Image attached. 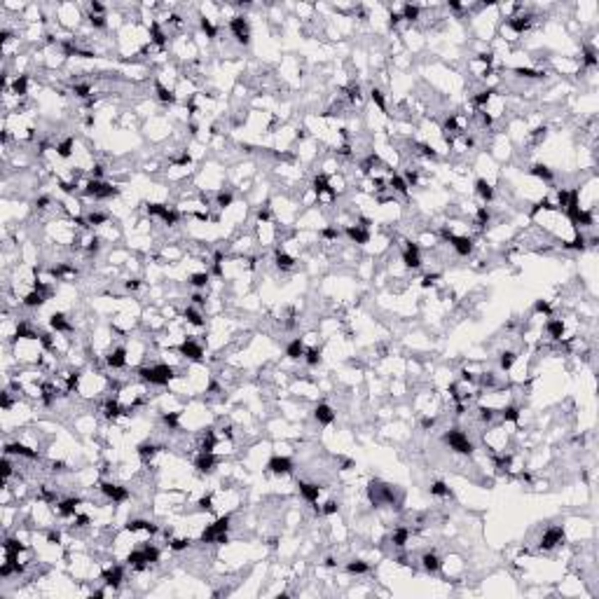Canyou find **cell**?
<instances>
[{"instance_id":"40","label":"cell","mask_w":599,"mask_h":599,"mask_svg":"<svg viewBox=\"0 0 599 599\" xmlns=\"http://www.w3.org/2000/svg\"><path fill=\"white\" fill-rule=\"evenodd\" d=\"M501 419H503V422H517V419H520V407L506 405L501 410Z\"/></svg>"},{"instance_id":"31","label":"cell","mask_w":599,"mask_h":599,"mask_svg":"<svg viewBox=\"0 0 599 599\" xmlns=\"http://www.w3.org/2000/svg\"><path fill=\"white\" fill-rule=\"evenodd\" d=\"M274 262H277V267L284 269V272H288V269L295 267V260H293L286 251H277V253H274Z\"/></svg>"},{"instance_id":"51","label":"cell","mask_w":599,"mask_h":599,"mask_svg":"<svg viewBox=\"0 0 599 599\" xmlns=\"http://www.w3.org/2000/svg\"><path fill=\"white\" fill-rule=\"evenodd\" d=\"M161 422L166 424L171 431H176L178 429V412H166V415L161 417Z\"/></svg>"},{"instance_id":"47","label":"cell","mask_w":599,"mask_h":599,"mask_svg":"<svg viewBox=\"0 0 599 599\" xmlns=\"http://www.w3.org/2000/svg\"><path fill=\"white\" fill-rule=\"evenodd\" d=\"M515 73L520 77H527V80H538V77L546 75L543 70H534V68H515Z\"/></svg>"},{"instance_id":"10","label":"cell","mask_w":599,"mask_h":599,"mask_svg":"<svg viewBox=\"0 0 599 599\" xmlns=\"http://www.w3.org/2000/svg\"><path fill=\"white\" fill-rule=\"evenodd\" d=\"M562 541H564V529L562 527H550V529L541 536V550H553L555 546H560Z\"/></svg>"},{"instance_id":"7","label":"cell","mask_w":599,"mask_h":599,"mask_svg":"<svg viewBox=\"0 0 599 599\" xmlns=\"http://www.w3.org/2000/svg\"><path fill=\"white\" fill-rule=\"evenodd\" d=\"M5 454H7V456H23V459H33V461L40 456L38 449H33V447L23 445V443H19V440H14V443H7V445H5Z\"/></svg>"},{"instance_id":"39","label":"cell","mask_w":599,"mask_h":599,"mask_svg":"<svg viewBox=\"0 0 599 599\" xmlns=\"http://www.w3.org/2000/svg\"><path fill=\"white\" fill-rule=\"evenodd\" d=\"M208 281H211V274H208V272H199V274H192V277H190V286L199 288V291L206 288Z\"/></svg>"},{"instance_id":"15","label":"cell","mask_w":599,"mask_h":599,"mask_svg":"<svg viewBox=\"0 0 599 599\" xmlns=\"http://www.w3.org/2000/svg\"><path fill=\"white\" fill-rule=\"evenodd\" d=\"M300 487V496L302 499L307 501V503H318V496H321V487L318 484H314V482H300L298 484Z\"/></svg>"},{"instance_id":"4","label":"cell","mask_w":599,"mask_h":599,"mask_svg":"<svg viewBox=\"0 0 599 599\" xmlns=\"http://www.w3.org/2000/svg\"><path fill=\"white\" fill-rule=\"evenodd\" d=\"M230 31H232V35L237 38V42H241V45H248V42H251V28H248V19L244 14L232 16Z\"/></svg>"},{"instance_id":"17","label":"cell","mask_w":599,"mask_h":599,"mask_svg":"<svg viewBox=\"0 0 599 599\" xmlns=\"http://www.w3.org/2000/svg\"><path fill=\"white\" fill-rule=\"evenodd\" d=\"M122 581H124V569L122 567H110V569H106L103 571V583L108 585V588H120L122 585Z\"/></svg>"},{"instance_id":"22","label":"cell","mask_w":599,"mask_h":599,"mask_svg":"<svg viewBox=\"0 0 599 599\" xmlns=\"http://www.w3.org/2000/svg\"><path fill=\"white\" fill-rule=\"evenodd\" d=\"M124 529L131 531V534H139V531H148V534H154V531H157V527H154L152 522H148V520H129Z\"/></svg>"},{"instance_id":"1","label":"cell","mask_w":599,"mask_h":599,"mask_svg":"<svg viewBox=\"0 0 599 599\" xmlns=\"http://www.w3.org/2000/svg\"><path fill=\"white\" fill-rule=\"evenodd\" d=\"M139 377L146 382V384L166 386L171 379L176 377V372H173V368L166 365V363H152V365H143V368H139Z\"/></svg>"},{"instance_id":"9","label":"cell","mask_w":599,"mask_h":599,"mask_svg":"<svg viewBox=\"0 0 599 599\" xmlns=\"http://www.w3.org/2000/svg\"><path fill=\"white\" fill-rule=\"evenodd\" d=\"M218 456H215V452H199V456H197V461H194V468L199 470L201 475H208V473H213L215 466H218Z\"/></svg>"},{"instance_id":"46","label":"cell","mask_w":599,"mask_h":599,"mask_svg":"<svg viewBox=\"0 0 599 599\" xmlns=\"http://www.w3.org/2000/svg\"><path fill=\"white\" fill-rule=\"evenodd\" d=\"M199 23H201V31L206 33V38H211V40H213L215 35H218V28H215V26H213V21H211L208 16H201V21H199Z\"/></svg>"},{"instance_id":"58","label":"cell","mask_w":599,"mask_h":599,"mask_svg":"<svg viewBox=\"0 0 599 599\" xmlns=\"http://www.w3.org/2000/svg\"><path fill=\"white\" fill-rule=\"evenodd\" d=\"M422 426H424V429H433V426H436V417H424Z\"/></svg>"},{"instance_id":"6","label":"cell","mask_w":599,"mask_h":599,"mask_svg":"<svg viewBox=\"0 0 599 599\" xmlns=\"http://www.w3.org/2000/svg\"><path fill=\"white\" fill-rule=\"evenodd\" d=\"M148 215H157V218H161V223L169 225V227L178 223V211L169 208L166 204H148Z\"/></svg>"},{"instance_id":"44","label":"cell","mask_w":599,"mask_h":599,"mask_svg":"<svg viewBox=\"0 0 599 599\" xmlns=\"http://www.w3.org/2000/svg\"><path fill=\"white\" fill-rule=\"evenodd\" d=\"M190 543H192L190 538H171L169 548L173 550V553H183V550H187V548H190Z\"/></svg>"},{"instance_id":"13","label":"cell","mask_w":599,"mask_h":599,"mask_svg":"<svg viewBox=\"0 0 599 599\" xmlns=\"http://www.w3.org/2000/svg\"><path fill=\"white\" fill-rule=\"evenodd\" d=\"M80 503H82V499H77V496L56 501V513L61 515V517H75V515H77V506H80Z\"/></svg>"},{"instance_id":"20","label":"cell","mask_w":599,"mask_h":599,"mask_svg":"<svg viewBox=\"0 0 599 599\" xmlns=\"http://www.w3.org/2000/svg\"><path fill=\"white\" fill-rule=\"evenodd\" d=\"M422 567L426 574H438L440 567H443V562H440V557L436 553H424L422 555Z\"/></svg>"},{"instance_id":"23","label":"cell","mask_w":599,"mask_h":599,"mask_svg":"<svg viewBox=\"0 0 599 599\" xmlns=\"http://www.w3.org/2000/svg\"><path fill=\"white\" fill-rule=\"evenodd\" d=\"M304 351H307V346H304V342H302L300 337H295L291 344L286 346V356H288V358H293V361L304 358Z\"/></svg>"},{"instance_id":"59","label":"cell","mask_w":599,"mask_h":599,"mask_svg":"<svg viewBox=\"0 0 599 599\" xmlns=\"http://www.w3.org/2000/svg\"><path fill=\"white\" fill-rule=\"evenodd\" d=\"M136 288H141V281L139 279H129L127 281V291H136Z\"/></svg>"},{"instance_id":"43","label":"cell","mask_w":599,"mask_h":599,"mask_svg":"<svg viewBox=\"0 0 599 599\" xmlns=\"http://www.w3.org/2000/svg\"><path fill=\"white\" fill-rule=\"evenodd\" d=\"M515 361H517V353L515 351H503L501 353V358H499L501 370H510L515 365Z\"/></svg>"},{"instance_id":"29","label":"cell","mask_w":599,"mask_h":599,"mask_svg":"<svg viewBox=\"0 0 599 599\" xmlns=\"http://www.w3.org/2000/svg\"><path fill=\"white\" fill-rule=\"evenodd\" d=\"M407 541H410V529H407V527H398V529L391 534V543L396 548H405Z\"/></svg>"},{"instance_id":"18","label":"cell","mask_w":599,"mask_h":599,"mask_svg":"<svg viewBox=\"0 0 599 599\" xmlns=\"http://www.w3.org/2000/svg\"><path fill=\"white\" fill-rule=\"evenodd\" d=\"M314 417H316V422H318V424H323V426H330V424L335 422V410H332L328 403H318V405H316V410H314Z\"/></svg>"},{"instance_id":"11","label":"cell","mask_w":599,"mask_h":599,"mask_svg":"<svg viewBox=\"0 0 599 599\" xmlns=\"http://www.w3.org/2000/svg\"><path fill=\"white\" fill-rule=\"evenodd\" d=\"M344 234L351 239L353 244H358V246H363V244H368L370 241V232H368L365 225H346Z\"/></svg>"},{"instance_id":"42","label":"cell","mask_w":599,"mask_h":599,"mask_svg":"<svg viewBox=\"0 0 599 599\" xmlns=\"http://www.w3.org/2000/svg\"><path fill=\"white\" fill-rule=\"evenodd\" d=\"M346 571H349V574H368L370 564H365L363 560H353V562L346 564Z\"/></svg>"},{"instance_id":"5","label":"cell","mask_w":599,"mask_h":599,"mask_svg":"<svg viewBox=\"0 0 599 599\" xmlns=\"http://www.w3.org/2000/svg\"><path fill=\"white\" fill-rule=\"evenodd\" d=\"M101 492H103V496H106L108 501H113V503H124V501H129V489L122 487V484H117V482H103L101 484Z\"/></svg>"},{"instance_id":"16","label":"cell","mask_w":599,"mask_h":599,"mask_svg":"<svg viewBox=\"0 0 599 599\" xmlns=\"http://www.w3.org/2000/svg\"><path fill=\"white\" fill-rule=\"evenodd\" d=\"M47 295L49 293H45V291H38V288H33L31 293H26L21 298V304L23 307H28V309H35V307H42L45 304V300H47Z\"/></svg>"},{"instance_id":"28","label":"cell","mask_w":599,"mask_h":599,"mask_svg":"<svg viewBox=\"0 0 599 599\" xmlns=\"http://www.w3.org/2000/svg\"><path fill=\"white\" fill-rule=\"evenodd\" d=\"M154 92H157V99L161 101V103H176V94L171 92L169 87H164L161 82H154Z\"/></svg>"},{"instance_id":"53","label":"cell","mask_w":599,"mask_h":599,"mask_svg":"<svg viewBox=\"0 0 599 599\" xmlns=\"http://www.w3.org/2000/svg\"><path fill=\"white\" fill-rule=\"evenodd\" d=\"M585 241H588V239H585L583 234H576V239H574V241H569V244H564V246H567V248H574V251H583V248H585Z\"/></svg>"},{"instance_id":"33","label":"cell","mask_w":599,"mask_h":599,"mask_svg":"<svg viewBox=\"0 0 599 599\" xmlns=\"http://www.w3.org/2000/svg\"><path fill=\"white\" fill-rule=\"evenodd\" d=\"M431 494L433 496H438V499H452V489L447 487V482H443V480H438V482L431 484Z\"/></svg>"},{"instance_id":"37","label":"cell","mask_w":599,"mask_h":599,"mask_svg":"<svg viewBox=\"0 0 599 599\" xmlns=\"http://www.w3.org/2000/svg\"><path fill=\"white\" fill-rule=\"evenodd\" d=\"M87 227H99V225L108 223V213H101V211H92V213H87Z\"/></svg>"},{"instance_id":"3","label":"cell","mask_w":599,"mask_h":599,"mask_svg":"<svg viewBox=\"0 0 599 599\" xmlns=\"http://www.w3.org/2000/svg\"><path fill=\"white\" fill-rule=\"evenodd\" d=\"M449 445V449H454L456 454H466V456H470L473 454V443H470V438L463 433V431H459V429H449L445 433V438H443Z\"/></svg>"},{"instance_id":"49","label":"cell","mask_w":599,"mask_h":599,"mask_svg":"<svg viewBox=\"0 0 599 599\" xmlns=\"http://www.w3.org/2000/svg\"><path fill=\"white\" fill-rule=\"evenodd\" d=\"M73 94H75L77 99H89V96H92V87H89V85H75V87H73ZM89 101H92V99H89Z\"/></svg>"},{"instance_id":"35","label":"cell","mask_w":599,"mask_h":599,"mask_svg":"<svg viewBox=\"0 0 599 599\" xmlns=\"http://www.w3.org/2000/svg\"><path fill=\"white\" fill-rule=\"evenodd\" d=\"M492 96H494V89H482V92H477L473 99H470V103L475 108H484L489 101H492Z\"/></svg>"},{"instance_id":"45","label":"cell","mask_w":599,"mask_h":599,"mask_svg":"<svg viewBox=\"0 0 599 599\" xmlns=\"http://www.w3.org/2000/svg\"><path fill=\"white\" fill-rule=\"evenodd\" d=\"M370 99H372V103H377V108H379L382 113H386V101H384V94L379 92L377 87H372V89H370Z\"/></svg>"},{"instance_id":"57","label":"cell","mask_w":599,"mask_h":599,"mask_svg":"<svg viewBox=\"0 0 599 599\" xmlns=\"http://www.w3.org/2000/svg\"><path fill=\"white\" fill-rule=\"evenodd\" d=\"M321 234H323V239H337L339 237V230H337V227H325Z\"/></svg>"},{"instance_id":"24","label":"cell","mask_w":599,"mask_h":599,"mask_svg":"<svg viewBox=\"0 0 599 599\" xmlns=\"http://www.w3.org/2000/svg\"><path fill=\"white\" fill-rule=\"evenodd\" d=\"M475 192L482 201H492L494 199V187H492V183H487L484 178H477L475 180Z\"/></svg>"},{"instance_id":"48","label":"cell","mask_w":599,"mask_h":599,"mask_svg":"<svg viewBox=\"0 0 599 599\" xmlns=\"http://www.w3.org/2000/svg\"><path fill=\"white\" fill-rule=\"evenodd\" d=\"M232 201H234L232 192H225V190H220V192H218V208H230Z\"/></svg>"},{"instance_id":"8","label":"cell","mask_w":599,"mask_h":599,"mask_svg":"<svg viewBox=\"0 0 599 599\" xmlns=\"http://www.w3.org/2000/svg\"><path fill=\"white\" fill-rule=\"evenodd\" d=\"M178 351H180V356H185L187 361H194V363H199L201 358H204V349H201V344H197L192 337L185 339L183 344L178 346Z\"/></svg>"},{"instance_id":"12","label":"cell","mask_w":599,"mask_h":599,"mask_svg":"<svg viewBox=\"0 0 599 599\" xmlns=\"http://www.w3.org/2000/svg\"><path fill=\"white\" fill-rule=\"evenodd\" d=\"M267 470L274 475H288L293 470V461L288 456H272L267 463Z\"/></svg>"},{"instance_id":"34","label":"cell","mask_w":599,"mask_h":599,"mask_svg":"<svg viewBox=\"0 0 599 599\" xmlns=\"http://www.w3.org/2000/svg\"><path fill=\"white\" fill-rule=\"evenodd\" d=\"M419 14H422V9H419V5H403V12H400V16L405 19V21H410V23H415L417 19H419Z\"/></svg>"},{"instance_id":"2","label":"cell","mask_w":599,"mask_h":599,"mask_svg":"<svg viewBox=\"0 0 599 599\" xmlns=\"http://www.w3.org/2000/svg\"><path fill=\"white\" fill-rule=\"evenodd\" d=\"M230 515L218 517L213 524H208L206 529L201 531V543H227V531H230Z\"/></svg>"},{"instance_id":"41","label":"cell","mask_w":599,"mask_h":599,"mask_svg":"<svg viewBox=\"0 0 599 599\" xmlns=\"http://www.w3.org/2000/svg\"><path fill=\"white\" fill-rule=\"evenodd\" d=\"M304 361H307L309 368L318 365V363H321V349H318V346H314V349H307V351H304Z\"/></svg>"},{"instance_id":"25","label":"cell","mask_w":599,"mask_h":599,"mask_svg":"<svg viewBox=\"0 0 599 599\" xmlns=\"http://www.w3.org/2000/svg\"><path fill=\"white\" fill-rule=\"evenodd\" d=\"M12 94H14L16 99H21V96L28 94V75H26V73H21V75L14 77V82H12Z\"/></svg>"},{"instance_id":"27","label":"cell","mask_w":599,"mask_h":599,"mask_svg":"<svg viewBox=\"0 0 599 599\" xmlns=\"http://www.w3.org/2000/svg\"><path fill=\"white\" fill-rule=\"evenodd\" d=\"M546 330L553 339H562V335H564V321H562V318H550L548 325H546Z\"/></svg>"},{"instance_id":"32","label":"cell","mask_w":599,"mask_h":599,"mask_svg":"<svg viewBox=\"0 0 599 599\" xmlns=\"http://www.w3.org/2000/svg\"><path fill=\"white\" fill-rule=\"evenodd\" d=\"M529 173L531 176H536V178H541V180H548V183L555 178V173L550 171V166H546V164H534V166L529 169Z\"/></svg>"},{"instance_id":"55","label":"cell","mask_w":599,"mask_h":599,"mask_svg":"<svg viewBox=\"0 0 599 599\" xmlns=\"http://www.w3.org/2000/svg\"><path fill=\"white\" fill-rule=\"evenodd\" d=\"M339 510V506H337V501H328L325 506L321 508V515H335Z\"/></svg>"},{"instance_id":"21","label":"cell","mask_w":599,"mask_h":599,"mask_svg":"<svg viewBox=\"0 0 599 599\" xmlns=\"http://www.w3.org/2000/svg\"><path fill=\"white\" fill-rule=\"evenodd\" d=\"M49 328H52L54 332H70V330H73L70 321L63 314H52V316H49Z\"/></svg>"},{"instance_id":"30","label":"cell","mask_w":599,"mask_h":599,"mask_svg":"<svg viewBox=\"0 0 599 599\" xmlns=\"http://www.w3.org/2000/svg\"><path fill=\"white\" fill-rule=\"evenodd\" d=\"M73 148H75V141L73 139H63L61 143H56V157H61V159H68L70 154H73Z\"/></svg>"},{"instance_id":"52","label":"cell","mask_w":599,"mask_h":599,"mask_svg":"<svg viewBox=\"0 0 599 599\" xmlns=\"http://www.w3.org/2000/svg\"><path fill=\"white\" fill-rule=\"evenodd\" d=\"M583 61H585V66H597V52H595L592 47H585Z\"/></svg>"},{"instance_id":"19","label":"cell","mask_w":599,"mask_h":599,"mask_svg":"<svg viewBox=\"0 0 599 599\" xmlns=\"http://www.w3.org/2000/svg\"><path fill=\"white\" fill-rule=\"evenodd\" d=\"M449 244H452V248L459 255H470L473 253V239L470 237H456V234H452V237H449Z\"/></svg>"},{"instance_id":"56","label":"cell","mask_w":599,"mask_h":599,"mask_svg":"<svg viewBox=\"0 0 599 599\" xmlns=\"http://www.w3.org/2000/svg\"><path fill=\"white\" fill-rule=\"evenodd\" d=\"M534 309H536L538 314H550V311H553V309H550V304H548L546 300H538L536 307H534Z\"/></svg>"},{"instance_id":"26","label":"cell","mask_w":599,"mask_h":599,"mask_svg":"<svg viewBox=\"0 0 599 599\" xmlns=\"http://www.w3.org/2000/svg\"><path fill=\"white\" fill-rule=\"evenodd\" d=\"M183 318L190 325H197V328H201L204 325V316H201V311H199V307H194V304H190V307L185 309L183 311Z\"/></svg>"},{"instance_id":"38","label":"cell","mask_w":599,"mask_h":599,"mask_svg":"<svg viewBox=\"0 0 599 599\" xmlns=\"http://www.w3.org/2000/svg\"><path fill=\"white\" fill-rule=\"evenodd\" d=\"M389 185H391V190H393V192H398V194H407V187H410V185H407V180H405V178H403V176H396V173H393V176H391V180H389Z\"/></svg>"},{"instance_id":"54","label":"cell","mask_w":599,"mask_h":599,"mask_svg":"<svg viewBox=\"0 0 599 599\" xmlns=\"http://www.w3.org/2000/svg\"><path fill=\"white\" fill-rule=\"evenodd\" d=\"M197 506L201 508V510H213V496L211 494H206V496H201L199 499V503Z\"/></svg>"},{"instance_id":"50","label":"cell","mask_w":599,"mask_h":599,"mask_svg":"<svg viewBox=\"0 0 599 599\" xmlns=\"http://www.w3.org/2000/svg\"><path fill=\"white\" fill-rule=\"evenodd\" d=\"M87 21H89V26H92V28H106V26H108L106 16H99V14H89V16H87Z\"/></svg>"},{"instance_id":"14","label":"cell","mask_w":599,"mask_h":599,"mask_svg":"<svg viewBox=\"0 0 599 599\" xmlns=\"http://www.w3.org/2000/svg\"><path fill=\"white\" fill-rule=\"evenodd\" d=\"M106 365L113 370H122L124 365H127V349H124V346H115V349L106 356Z\"/></svg>"},{"instance_id":"36","label":"cell","mask_w":599,"mask_h":599,"mask_svg":"<svg viewBox=\"0 0 599 599\" xmlns=\"http://www.w3.org/2000/svg\"><path fill=\"white\" fill-rule=\"evenodd\" d=\"M157 452H159V447L154 445V443H143V445H139V456L143 461H150Z\"/></svg>"}]
</instances>
